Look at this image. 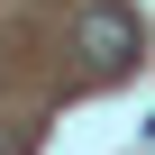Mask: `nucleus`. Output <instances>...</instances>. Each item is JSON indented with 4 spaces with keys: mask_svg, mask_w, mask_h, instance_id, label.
<instances>
[{
    "mask_svg": "<svg viewBox=\"0 0 155 155\" xmlns=\"http://www.w3.org/2000/svg\"><path fill=\"white\" fill-rule=\"evenodd\" d=\"M73 46H82V64L91 73H137V55H146V28H137V9L128 0H91L82 9V28H73Z\"/></svg>",
    "mask_w": 155,
    "mask_h": 155,
    "instance_id": "obj_1",
    "label": "nucleus"
},
{
    "mask_svg": "<svg viewBox=\"0 0 155 155\" xmlns=\"http://www.w3.org/2000/svg\"><path fill=\"white\" fill-rule=\"evenodd\" d=\"M146 146H155V119H146Z\"/></svg>",
    "mask_w": 155,
    "mask_h": 155,
    "instance_id": "obj_2",
    "label": "nucleus"
}]
</instances>
